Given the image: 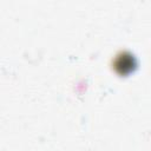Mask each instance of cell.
<instances>
[{"label":"cell","instance_id":"cell-1","mask_svg":"<svg viewBox=\"0 0 151 151\" xmlns=\"http://www.w3.org/2000/svg\"><path fill=\"white\" fill-rule=\"evenodd\" d=\"M134 65V58L131 54L123 53L118 55V58L116 59V67L120 73H126L131 71V68H133Z\"/></svg>","mask_w":151,"mask_h":151}]
</instances>
